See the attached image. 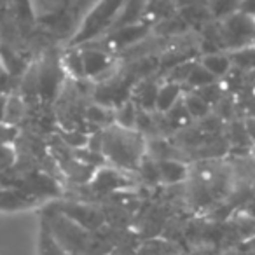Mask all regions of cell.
<instances>
[{
	"instance_id": "10",
	"label": "cell",
	"mask_w": 255,
	"mask_h": 255,
	"mask_svg": "<svg viewBox=\"0 0 255 255\" xmlns=\"http://www.w3.org/2000/svg\"><path fill=\"white\" fill-rule=\"evenodd\" d=\"M231 63H236L240 67H254L255 65V44L247 47H241V49H236L231 53Z\"/></svg>"
},
{
	"instance_id": "3",
	"label": "cell",
	"mask_w": 255,
	"mask_h": 255,
	"mask_svg": "<svg viewBox=\"0 0 255 255\" xmlns=\"http://www.w3.org/2000/svg\"><path fill=\"white\" fill-rule=\"evenodd\" d=\"M254 26L255 18L238 11L224 18L220 26V35L226 47L236 51L241 47H247L254 44Z\"/></svg>"
},
{
	"instance_id": "13",
	"label": "cell",
	"mask_w": 255,
	"mask_h": 255,
	"mask_svg": "<svg viewBox=\"0 0 255 255\" xmlns=\"http://www.w3.org/2000/svg\"><path fill=\"white\" fill-rule=\"evenodd\" d=\"M119 126L123 128H133V124H135V109H133L131 103H126V105L123 107V109L119 110Z\"/></svg>"
},
{
	"instance_id": "15",
	"label": "cell",
	"mask_w": 255,
	"mask_h": 255,
	"mask_svg": "<svg viewBox=\"0 0 255 255\" xmlns=\"http://www.w3.org/2000/svg\"><path fill=\"white\" fill-rule=\"evenodd\" d=\"M245 131H247L248 138L255 142V119H248L247 124H245Z\"/></svg>"
},
{
	"instance_id": "6",
	"label": "cell",
	"mask_w": 255,
	"mask_h": 255,
	"mask_svg": "<svg viewBox=\"0 0 255 255\" xmlns=\"http://www.w3.org/2000/svg\"><path fill=\"white\" fill-rule=\"evenodd\" d=\"M205 4L215 18H227L240 11L241 0H205Z\"/></svg>"
},
{
	"instance_id": "5",
	"label": "cell",
	"mask_w": 255,
	"mask_h": 255,
	"mask_svg": "<svg viewBox=\"0 0 255 255\" xmlns=\"http://www.w3.org/2000/svg\"><path fill=\"white\" fill-rule=\"evenodd\" d=\"M180 95H182L180 86L175 84V82H168L163 88L157 89L154 107H156L159 112H168V110H171L175 107V103L178 102Z\"/></svg>"
},
{
	"instance_id": "1",
	"label": "cell",
	"mask_w": 255,
	"mask_h": 255,
	"mask_svg": "<svg viewBox=\"0 0 255 255\" xmlns=\"http://www.w3.org/2000/svg\"><path fill=\"white\" fill-rule=\"evenodd\" d=\"M102 152L119 168H136L143 156V138L131 128L112 126L102 136Z\"/></svg>"
},
{
	"instance_id": "7",
	"label": "cell",
	"mask_w": 255,
	"mask_h": 255,
	"mask_svg": "<svg viewBox=\"0 0 255 255\" xmlns=\"http://www.w3.org/2000/svg\"><path fill=\"white\" fill-rule=\"evenodd\" d=\"M203 67L213 75V77H220V75L227 74L231 67V58L224 56V54H208V56L203 60Z\"/></svg>"
},
{
	"instance_id": "12",
	"label": "cell",
	"mask_w": 255,
	"mask_h": 255,
	"mask_svg": "<svg viewBox=\"0 0 255 255\" xmlns=\"http://www.w3.org/2000/svg\"><path fill=\"white\" fill-rule=\"evenodd\" d=\"M65 63L72 70L74 75H84V67H82V53L79 51H72L65 56Z\"/></svg>"
},
{
	"instance_id": "16",
	"label": "cell",
	"mask_w": 255,
	"mask_h": 255,
	"mask_svg": "<svg viewBox=\"0 0 255 255\" xmlns=\"http://www.w3.org/2000/svg\"><path fill=\"white\" fill-rule=\"evenodd\" d=\"M4 109H5V102L0 100V121H4Z\"/></svg>"
},
{
	"instance_id": "17",
	"label": "cell",
	"mask_w": 255,
	"mask_h": 255,
	"mask_svg": "<svg viewBox=\"0 0 255 255\" xmlns=\"http://www.w3.org/2000/svg\"><path fill=\"white\" fill-rule=\"evenodd\" d=\"M254 44H255V26H254Z\"/></svg>"
},
{
	"instance_id": "14",
	"label": "cell",
	"mask_w": 255,
	"mask_h": 255,
	"mask_svg": "<svg viewBox=\"0 0 255 255\" xmlns=\"http://www.w3.org/2000/svg\"><path fill=\"white\" fill-rule=\"evenodd\" d=\"M240 11L252 16V18H255V0H241Z\"/></svg>"
},
{
	"instance_id": "4",
	"label": "cell",
	"mask_w": 255,
	"mask_h": 255,
	"mask_svg": "<svg viewBox=\"0 0 255 255\" xmlns=\"http://www.w3.org/2000/svg\"><path fill=\"white\" fill-rule=\"evenodd\" d=\"M110 63V58L107 53L100 49H86L82 51V67L84 75H96L103 72Z\"/></svg>"
},
{
	"instance_id": "9",
	"label": "cell",
	"mask_w": 255,
	"mask_h": 255,
	"mask_svg": "<svg viewBox=\"0 0 255 255\" xmlns=\"http://www.w3.org/2000/svg\"><path fill=\"white\" fill-rule=\"evenodd\" d=\"M213 79L215 77H213V75L210 74L203 65H199V67L191 68V72L187 74L185 81H187L189 84L196 86V88H205V86H212Z\"/></svg>"
},
{
	"instance_id": "2",
	"label": "cell",
	"mask_w": 255,
	"mask_h": 255,
	"mask_svg": "<svg viewBox=\"0 0 255 255\" xmlns=\"http://www.w3.org/2000/svg\"><path fill=\"white\" fill-rule=\"evenodd\" d=\"M124 2L126 0H98L91 11L86 14L82 25L79 26L77 33L72 39V46H81L84 42L88 44L107 30L110 32Z\"/></svg>"
},
{
	"instance_id": "8",
	"label": "cell",
	"mask_w": 255,
	"mask_h": 255,
	"mask_svg": "<svg viewBox=\"0 0 255 255\" xmlns=\"http://www.w3.org/2000/svg\"><path fill=\"white\" fill-rule=\"evenodd\" d=\"M159 173L166 182H178L185 177V166L177 161H163L159 163Z\"/></svg>"
},
{
	"instance_id": "11",
	"label": "cell",
	"mask_w": 255,
	"mask_h": 255,
	"mask_svg": "<svg viewBox=\"0 0 255 255\" xmlns=\"http://www.w3.org/2000/svg\"><path fill=\"white\" fill-rule=\"evenodd\" d=\"M185 110H187L191 116H205L208 112L210 105L203 96H198V95H191L185 98Z\"/></svg>"
}]
</instances>
